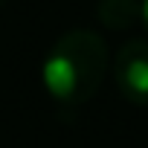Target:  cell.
Masks as SVG:
<instances>
[{
  "instance_id": "cell-1",
  "label": "cell",
  "mask_w": 148,
  "mask_h": 148,
  "mask_svg": "<svg viewBox=\"0 0 148 148\" xmlns=\"http://www.w3.org/2000/svg\"><path fill=\"white\" fill-rule=\"evenodd\" d=\"M108 73V44L93 29L64 32L41 64V82L49 99L64 108H82L96 96Z\"/></svg>"
},
{
  "instance_id": "cell-2",
  "label": "cell",
  "mask_w": 148,
  "mask_h": 148,
  "mask_svg": "<svg viewBox=\"0 0 148 148\" xmlns=\"http://www.w3.org/2000/svg\"><path fill=\"white\" fill-rule=\"evenodd\" d=\"M113 79L131 105L148 108V41L134 38L122 44L113 58Z\"/></svg>"
},
{
  "instance_id": "cell-3",
  "label": "cell",
  "mask_w": 148,
  "mask_h": 148,
  "mask_svg": "<svg viewBox=\"0 0 148 148\" xmlns=\"http://www.w3.org/2000/svg\"><path fill=\"white\" fill-rule=\"evenodd\" d=\"M96 15L108 29H131L139 21L142 9L139 0H99Z\"/></svg>"
},
{
  "instance_id": "cell-4",
  "label": "cell",
  "mask_w": 148,
  "mask_h": 148,
  "mask_svg": "<svg viewBox=\"0 0 148 148\" xmlns=\"http://www.w3.org/2000/svg\"><path fill=\"white\" fill-rule=\"evenodd\" d=\"M139 9H142V15H139V21H142V26L148 29V0H139Z\"/></svg>"
},
{
  "instance_id": "cell-5",
  "label": "cell",
  "mask_w": 148,
  "mask_h": 148,
  "mask_svg": "<svg viewBox=\"0 0 148 148\" xmlns=\"http://www.w3.org/2000/svg\"><path fill=\"white\" fill-rule=\"evenodd\" d=\"M3 3H6V0H0V6H3Z\"/></svg>"
}]
</instances>
